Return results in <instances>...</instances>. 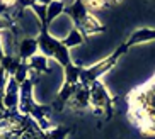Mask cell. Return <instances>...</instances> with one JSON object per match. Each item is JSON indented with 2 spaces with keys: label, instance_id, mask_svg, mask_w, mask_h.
I'll return each mask as SVG.
<instances>
[{
  "label": "cell",
  "instance_id": "cell-1",
  "mask_svg": "<svg viewBox=\"0 0 155 139\" xmlns=\"http://www.w3.org/2000/svg\"><path fill=\"white\" fill-rule=\"evenodd\" d=\"M126 117L143 136H155V73L126 95Z\"/></svg>",
  "mask_w": 155,
  "mask_h": 139
},
{
  "label": "cell",
  "instance_id": "cell-2",
  "mask_svg": "<svg viewBox=\"0 0 155 139\" xmlns=\"http://www.w3.org/2000/svg\"><path fill=\"white\" fill-rule=\"evenodd\" d=\"M68 127L55 126L43 131L29 115L17 110H4L0 114V139H67Z\"/></svg>",
  "mask_w": 155,
  "mask_h": 139
},
{
  "label": "cell",
  "instance_id": "cell-3",
  "mask_svg": "<svg viewBox=\"0 0 155 139\" xmlns=\"http://www.w3.org/2000/svg\"><path fill=\"white\" fill-rule=\"evenodd\" d=\"M152 41H155V29L140 27L137 31H133L131 34H130V37H128L124 43H121L111 54H107L106 58L99 59V61H97L96 65H92V66H84L82 68V71H80V85L89 87L91 83H94V81L102 80V76L109 71L111 68L116 66L119 58H121L123 54H126L128 51H130V48H133V46H137V44L152 43Z\"/></svg>",
  "mask_w": 155,
  "mask_h": 139
},
{
  "label": "cell",
  "instance_id": "cell-4",
  "mask_svg": "<svg viewBox=\"0 0 155 139\" xmlns=\"http://www.w3.org/2000/svg\"><path fill=\"white\" fill-rule=\"evenodd\" d=\"M65 15L73 22V27H77L84 36H94V34H101L106 31V26L101 22L99 19L85 9L84 2L75 0L68 9H65Z\"/></svg>",
  "mask_w": 155,
  "mask_h": 139
},
{
  "label": "cell",
  "instance_id": "cell-5",
  "mask_svg": "<svg viewBox=\"0 0 155 139\" xmlns=\"http://www.w3.org/2000/svg\"><path fill=\"white\" fill-rule=\"evenodd\" d=\"M38 41V49L41 51L43 56L46 58H55L63 68H67L72 61V56H70V49H67L61 43V39L51 36L48 29H39V34L36 37Z\"/></svg>",
  "mask_w": 155,
  "mask_h": 139
},
{
  "label": "cell",
  "instance_id": "cell-6",
  "mask_svg": "<svg viewBox=\"0 0 155 139\" xmlns=\"http://www.w3.org/2000/svg\"><path fill=\"white\" fill-rule=\"evenodd\" d=\"M91 88V109L96 115L104 117L106 121L113 119L114 115V103H116V99H114L111 92L107 90L106 83L102 80H97L94 83L89 85Z\"/></svg>",
  "mask_w": 155,
  "mask_h": 139
},
{
  "label": "cell",
  "instance_id": "cell-7",
  "mask_svg": "<svg viewBox=\"0 0 155 139\" xmlns=\"http://www.w3.org/2000/svg\"><path fill=\"white\" fill-rule=\"evenodd\" d=\"M67 105L73 112H84L87 109H91V88L85 85H78L77 92L70 97Z\"/></svg>",
  "mask_w": 155,
  "mask_h": 139
},
{
  "label": "cell",
  "instance_id": "cell-8",
  "mask_svg": "<svg viewBox=\"0 0 155 139\" xmlns=\"http://www.w3.org/2000/svg\"><path fill=\"white\" fill-rule=\"evenodd\" d=\"M19 83L15 81L14 76H9V80L5 83L4 88V109L5 110H17L19 107V97H21V92H19Z\"/></svg>",
  "mask_w": 155,
  "mask_h": 139
},
{
  "label": "cell",
  "instance_id": "cell-9",
  "mask_svg": "<svg viewBox=\"0 0 155 139\" xmlns=\"http://www.w3.org/2000/svg\"><path fill=\"white\" fill-rule=\"evenodd\" d=\"M38 41L36 37H24L21 43H19V58L22 61H28L29 58H32L34 54L38 53Z\"/></svg>",
  "mask_w": 155,
  "mask_h": 139
},
{
  "label": "cell",
  "instance_id": "cell-10",
  "mask_svg": "<svg viewBox=\"0 0 155 139\" xmlns=\"http://www.w3.org/2000/svg\"><path fill=\"white\" fill-rule=\"evenodd\" d=\"M28 65H29V70L32 73L41 76L43 73H50V65H48V58L43 56V54H34L32 58L28 59Z\"/></svg>",
  "mask_w": 155,
  "mask_h": 139
},
{
  "label": "cell",
  "instance_id": "cell-11",
  "mask_svg": "<svg viewBox=\"0 0 155 139\" xmlns=\"http://www.w3.org/2000/svg\"><path fill=\"white\" fill-rule=\"evenodd\" d=\"M84 41H85V36L78 31L77 27H72V29L65 34V37L61 39V43H63V46L67 48V49H72V48H77V46L84 44Z\"/></svg>",
  "mask_w": 155,
  "mask_h": 139
},
{
  "label": "cell",
  "instance_id": "cell-12",
  "mask_svg": "<svg viewBox=\"0 0 155 139\" xmlns=\"http://www.w3.org/2000/svg\"><path fill=\"white\" fill-rule=\"evenodd\" d=\"M65 9H67V4L58 0V2H48L46 5V21H48V27L53 21H56V17L63 15L65 14Z\"/></svg>",
  "mask_w": 155,
  "mask_h": 139
},
{
  "label": "cell",
  "instance_id": "cell-13",
  "mask_svg": "<svg viewBox=\"0 0 155 139\" xmlns=\"http://www.w3.org/2000/svg\"><path fill=\"white\" fill-rule=\"evenodd\" d=\"M21 61H22V59L19 58V56H15V54L14 56H5V58L0 61V63H2L0 66L9 73V76H14V73H15V70H17V66L21 65Z\"/></svg>",
  "mask_w": 155,
  "mask_h": 139
},
{
  "label": "cell",
  "instance_id": "cell-14",
  "mask_svg": "<svg viewBox=\"0 0 155 139\" xmlns=\"http://www.w3.org/2000/svg\"><path fill=\"white\" fill-rule=\"evenodd\" d=\"M14 78H15V81H17L19 85L24 83V81L29 78V65H28V61H21V65L17 66V70H15V73H14Z\"/></svg>",
  "mask_w": 155,
  "mask_h": 139
},
{
  "label": "cell",
  "instance_id": "cell-15",
  "mask_svg": "<svg viewBox=\"0 0 155 139\" xmlns=\"http://www.w3.org/2000/svg\"><path fill=\"white\" fill-rule=\"evenodd\" d=\"M116 4H119V2H106V0H97V2L85 0V2H84L85 9L91 10L92 14H94V10H102V9H106V7H111V5H116Z\"/></svg>",
  "mask_w": 155,
  "mask_h": 139
},
{
  "label": "cell",
  "instance_id": "cell-16",
  "mask_svg": "<svg viewBox=\"0 0 155 139\" xmlns=\"http://www.w3.org/2000/svg\"><path fill=\"white\" fill-rule=\"evenodd\" d=\"M12 29H14V22H12L9 17L0 15V32L2 31H12Z\"/></svg>",
  "mask_w": 155,
  "mask_h": 139
},
{
  "label": "cell",
  "instance_id": "cell-17",
  "mask_svg": "<svg viewBox=\"0 0 155 139\" xmlns=\"http://www.w3.org/2000/svg\"><path fill=\"white\" fill-rule=\"evenodd\" d=\"M7 80H9V73H7V71L4 70V68L0 66V92H4Z\"/></svg>",
  "mask_w": 155,
  "mask_h": 139
},
{
  "label": "cell",
  "instance_id": "cell-18",
  "mask_svg": "<svg viewBox=\"0 0 155 139\" xmlns=\"http://www.w3.org/2000/svg\"><path fill=\"white\" fill-rule=\"evenodd\" d=\"M5 58V53H4V46H2V37H0V61Z\"/></svg>",
  "mask_w": 155,
  "mask_h": 139
}]
</instances>
